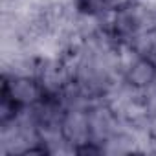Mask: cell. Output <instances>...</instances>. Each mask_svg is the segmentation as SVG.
Wrapping results in <instances>:
<instances>
[{
  "label": "cell",
  "instance_id": "3",
  "mask_svg": "<svg viewBox=\"0 0 156 156\" xmlns=\"http://www.w3.org/2000/svg\"><path fill=\"white\" fill-rule=\"evenodd\" d=\"M138 4L145 9V13L156 20V0H138Z\"/></svg>",
  "mask_w": 156,
  "mask_h": 156
},
{
  "label": "cell",
  "instance_id": "2",
  "mask_svg": "<svg viewBox=\"0 0 156 156\" xmlns=\"http://www.w3.org/2000/svg\"><path fill=\"white\" fill-rule=\"evenodd\" d=\"M62 132L73 145L75 154H79L85 145L92 143L88 108H66L62 116Z\"/></svg>",
  "mask_w": 156,
  "mask_h": 156
},
{
  "label": "cell",
  "instance_id": "1",
  "mask_svg": "<svg viewBox=\"0 0 156 156\" xmlns=\"http://www.w3.org/2000/svg\"><path fill=\"white\" fill-rule=\"evenodd\" d=\"M2 94L19 107H31L46 98L37 75H2Z\"/></svg>",
  "mask_w": 156,
  "mask_h": 156
}]
</instances>
